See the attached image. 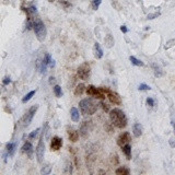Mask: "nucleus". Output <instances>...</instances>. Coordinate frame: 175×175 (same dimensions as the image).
<instances>
[{
  "label": "nucleus",
  "mask_w": 175,
  "mask_h": 175,
  "mask_svg": "<svg viewBox=\"0 0 175 175\" xmlns=\"http://www.w3.org/2000/svg\"><path fill=\"white\" fill-rule=\"evenodd\" d=\"M44 135H41V138H40V141H38V145L36 147V150H35V153H36V158H37V162L38 163H42L43 160H44V154H45V145H44Z\"/></svg>",
  "instance_id": "nucleus-8"
},
{
  "label": "nucleus",
  "mask_w": 175,
  "mask_h": 175,
  "mask_svg": "<svg viewBox=\"0 0 175 175\" xmlns=\"http://www.w3.org/2000/svg\"><path fill=\"white\" fill-rule=\"evenodd\" d=\"M67 133H68V138H69L70 141H72V142L78 141V139H79V133L73 127L67 126Z\"/></svg>",
  "instance_id": "nucleus-11"
},
{
  "label": "nucleus",
  "mask_w": 175,
  "mask_h": 175,
  "mask_svg": "<svg viewBox=\"0 0 175 175\" xmlns=\"http://www.w3.org/2000/svg\"><path fill=\"white\" fill-rule=\"evenodd\" d=\"M102 90H103V92L106 94V96H107V98L110 100V102H111L112 104H114V105L122 104V98H120L118 93L112 91V90H110V89H107V88H102Z\"/></svg>",
  "instance_id": "nucleus-7"
},
{
  "label": "nucleus",
  "mask_w": 175,
  "mask_h": 175,
  "mask_svg": "<svg viewBox=\"0 0 175 175\" xmlns=\"http://www.w3.org/2000/svg\"><path fill=\"white\" fill-rule=\"evenodd\" d=\"M87 89H85V85L83 83H80L78 84L77 87H76V89H75V95L76 96H80V95H82L83 94V92L85 91Z\"/></svg>",
  "instance_id": "nucleus-19"
},
{
  "label": "nucleus",
  "mask_w": 175,
  "mask_h": 175,
  "mask_svg": "<svg viewBox=\"0 0 175 175\" xmlns=\"http://www.w3.org/2000/svg\"><path fill=\"white\" fill-rule=\"evenodd\" d=\"M56 82V80H55V78L54 77H50L49 78V83L50 84H53V83H55Z\"/></svg>",
  "instance_id": "nucleus-35"
},
{
  "label": "nucleus",
  "mask_w": 175,
  "mask_h": 175,
  "mask_svg": "<svg viewBox=\"0 0 175 175\" xmlns=\"http://www.w3.org/2000/svg\"><path fill=\"white\" fill-rule=\"evenodd\" d=\"M151 66H152V68L154 69V76H155V77H162V76H163L164 72L162 71V69L157 65V63H152Z\"/></svg>",
  "instance_id": "nucleus-20"
},
{
  "label": "nucleus",
  "mask_w": 175,
  "mask_h": 175,
  "mask_svg": "<svg viewBox=\"0 0 175 175\" xmlns=\"http://www.w3.org/2000/svg\"><path fill=\"white\" fill-rule=\"evenodd\" d=\"M110 119L112 122L113 126L117 127L119 129H123L127 126V117L125 113L120 108H113L110 111Z\"/></svg>",
  "instance_id": "nucleus-1"
},
{
  "label": "nucleus",
  "mask_w": 175,
  "mask_h": 175,
  "mask_svg": "<svg viewBox=\"0 0 175 175\" xmlns=\"http://www.w3.org/2000/svg\"><path fill=\"white\" fill-rule=\"evenodd\" d=\"M120 31H122L123 33H127V32H128V28H126V25H122V26H120Z\"/></svg>",
  "instance_id": "nucleus-34"
},
{
  "label": "nucleus",
  "mask_w": 175,
  "mask_h": 175,
  "mask_svg": "<svg viewBox=\"0 0 175 175\" xmlns=\"http://www.w3.org/2000/svg\"><path fill=\"white\" fill-rule=\"evenodd\" d=\"M77 75L78 77L80 78V79H82V80H84V81L89 80L90 77H91V67H90V65L88 63H81L79 66V68H78Z\"/></svg>",
  "instance_id": "nucleus-4"
},
{
  "label": "nucleus",
  "mask_w": 175,
  "mask_h": 175,
  "mask_svg": "<svg viewBox=\"0 0 175 175\" xmlns=\"http://www.w3.org/2000/svg\"><path fill=\"white\" fill-rule=\"evenodd\" d=\"M94 56L98 59H101L103 57V50H102V48H101V46H100V44L98 42L94 44Z\"/></svg>",
  "instance_id": "nucleus-16"
},
{
  "label": "nucleus",
  "mask_w": 175,
  "mask_h": 175,
  "mask_svg": "<svg viewBox=\"0 0 175 175\" xmlns=\"http://www.w3.org/2000/svg\"><path fill=\"white\" fill-rule=\"evenodd\" d=\"M116 174L117 175H128L129 174V170L124 166H120L116 170Z\"/></svg>",
  "instance_id": "nucleus-21"
},
{
  "label": "nucleus",
  "mask_w": 175,
  "mask_h": 175,
  "mask_svg": "<svg viewBox=\"0 0 175 175\" xmlns=\"http://www.w3.org/2000/svg\"><path fill=\"white\" fill-rule=\"evenodd\" d=\"M129 60H130V61H131V63H133V65H135V66H138V67H142V66H143V63H142L141 60H139V59H137L136 57L130 56V57H129Z\"/></svg>",
  "instance_id": "nucleus-22"
},
{
  "label": "nucleus",
  "mask_w": 175,
  "mask_h": 175,
  "mask_svg": "<svg viewBox=\"0 0 175 175\" xmlns=\"http://www.w3.org/2000/svg\"><path fill=\"white\" fill-rule=\"evenodd\" d=\"M79 108H80V113L83 115H93L96 112L98 106L91 98H83L79 103Z\"/></svg>",
  "instance_id": "nucleus-2"
},
{
  "label": "nucleus",
  "mask_w": 175,
  "mask_h": 175,
  "mask_svg": "<svg viewBox=\"0 0 175 175\" xmlns=\"http://www.w3.org/2000/svg\"><path fill=\"white\" fill-rule=\"evenodd\" d=\"M129 141H130V133L125 131V133L119 135V137L117 138V145L119 147H124Z\"/></svg>",
  "instance_id": "nucleus-9"
},
{
  "label": "nucleus",
  "mask_w": 175,
  "mask_h": 175,
  "mask_svg": "<svg viewBox=\"0 0 175 175\" xmlns=\"http://www.w3.org/2000/svg\"><path fill=\"white\" fill-rule=\"evenodd\" d=\"M54 93H55V95H56L57 98H61L63 96V90H61V88L58 84H56L54 87Z\"/></svg>",
  "instance_id": "nucleus-23"
},
{
  "label": "nucleus",
  "mask_w": 175,
  "mask_h": 175,
  "mask_svg": "<svg viewBox=\"0 0 175 175\" xmlns=\"http://www.w3.org/2000/svg\"><path fill=\"white\" fill-rule=\"evenodd\" d=\"M85 92H87L88 95L94 96V98H100V100H104L105 96H106V94L102 90V88H95L94 85H88Z\"/></svg>",
  "instance_id": "nucleus-5"
},
{
  "label": "nucleus",
  "mask_w": 175,
  "mask_h": 175,
  "mask_svg": "<svg viewBox=\"0 0 175 175\" xmlns=\"http://www.w3.org/2000/svg\"><path fill=\"white\" fill-rule=\"evenodd\" d=\"M40 131H41V129H40V128H37L36 130L32 131V133L28 135V138H30V139H34V138H36V137H37V135L40 133Z\"/></svg>",
  "instance_id": "nucleus-26"
},
{
  "label": "nucleus",
  "mask_w": 175,
  "mask_h": 175,
  "mask_svg": "<svg viewBox=\"0 0 175 175\" xmlns=\"http://www.w3.org/2000/svg\"><path fill=\"white\" fill-rule=\"evenodd\" d=\"M123 149V152H124V154L126 155L127 160H130L131 159V146L129 145V143H126L124 147H122Z\"/></svg>",
  "instance_id": "nucleus-18"
},
{
  "label": "nucleus",
  "mask_w": 175,
  "mask_h": 175,
  "mask_svg": "<svg viewBox=\"0 0 175 175\" xmlns=\"http://www.w3.org/2000/svg\"><path fill=\"white\" fill-rule=\"evenodd\" d=\"M18 147V142H8L6 149H7V153L9 157H13L15 153V150Z\"/></svg>",
  "instance_id": "nucleus-13"
},
{
  "label": "nucleus",
  "mask_w": 175,
  "mask_h": 175,
  "mask_svg": "<svg viewBox=\"0 0 175 175\" xmlns=\"http://www.w3.org/2000/svg\"><path fill=\"white\" fill-rule=\"evenodd\" d=\"M101 105H102V107H103V110H104L105 112H108V111H110V110H108V106H107V104H105V103L102 102Z\"/></svg>",
  "instance_id": "nucleus-33"
},
{
  "label": "nucleus",
  "mask_w": 175,
  "mask_h": 175,
  "mask_svg": "<svg viewBox=\"0 0 175 175\" xmlns=\"http://www.w3.org/2000/svg\"><path fill=\"white\" fill-rule=\"evenodd\" d=\"M111 162H112V164H118V157H117V154H114V155H112Z\"/></svg>",
  "instance_id": "nucleus-31"
},
{
  "label": "nucleus",
  "mask_w": 175,
  "mask_h": 175,
  "mask_svg": "<svg viewBox=\"0 0 175 175\" xmlns=\"http://www.w3.org/2000/svg\"><path fill=\"white\" fill-rule=\"evenodd\" d=\"M50 170H52V168H50V166H49V165H47V166H46V168H42V171H41V173H42V174H49V173H50Z\"/></svg>",
  "instance_id": "nucleus-29"
},
{
  "label": "nucleus",
  "mask_w": 175,
  "mask_h": 175,
  "mask_svg": "<svg viewBox=\"0 0 175 175\" xmlns=\"http://www.w3.org/2000/svg\"><path fill=\"white\" fill-rule=\"evenodd\" d=\"M10 82H11V79H10V77H5L3 78V80H2V83L5 84V85L9 84Z\"/></svg>",
  "instance_id": "nucleus-32"
},
{
  "label": "nucleus",
  "mask_w": 175,
  "mask_h": 175,
  "mask_svg": "<svg viewBox=\"0 0 175 175\" xmlns=\"http://www.w3.org/2000/svg\"><path fill=\"white\" fill-rule=\"evenodd\" d=\"M61 147H63V139L57 137V136L53 137V139L50 141V149H52V151H57Z\"/></svg>",
  "instance_id": "nucleus-10"
},
{
  "label": "nucleus",
  "mask_w": 175,
  "mask_h": 175,
  "mask_svg": "<svg viewBox=\"0 0 175 175\" xmlns=\"http://www.w3.org/2000/svg\"><path fill=\"white\" fill-rule=\"evenodd\" d=\"M37 108H38V105H34V106L30 107L28 112L25 113V115H24L23 118H22L23 128H26V127H28V125L31 124V122H32V119H33V117H34V115H35V113H36V111H37Z\"/></svg>",
  "instance_id": "nucleus-6"
},
{
  "label": "nucleus",
  "mask_w": 175,
  "mask_h": 175,
  "mask_svg": "<svg viewBox=\"0 0 175 175\" xmlns=\"http://www.w3.org/2000/svg\"><path fill=\"white\" fill-rule=\"evenodd\" d=\"M138 89H139V91H149V90H151V88L146 83L139 84V88Z\"/></svg>",
  "instance_id": "nucleus-25"
},
{
  "label": "nucleus",
  "mask_w": 175,
  "mask_h": 175,
  "mask_svg": "<svg viewBox=\"0 0 175 175\" xmlns=\"http://www.w3.org/2000/svg\"><path fill=\"white\" fill-rule=\"evenodd\" d=\"M101 2H102V0H93V1H92V8H93L94 10H98V6L101 5Z\"/></svg>",
  "instance_id": "nucleus-27"
},
{
  "label": "nucleus",
  "mask_w": 175,
  "mask_h": 175,
  "mask_svg": "<svg viewBox=\"0 0 175 175\" xmlns=\"http://www.w3.org/2000/svg\"><path fill=\"white\" fill-rule=\"evenodd\" d=\"M104 43H105V46H106L107 48H112L113 46H114V43H115L113 35H111V34L106 35L104 38Z\"/></svg>",
  "instance_id": "nucleus-17"
},
{
  "label": "nucleus",
  "mask_w": 175,
  "mask_h": 175,
  "mask_svg": "<svg viewBox=\"0 0 175 175\" xmlns=\"http://www.w3.org/2000/svg\"><path fill=\"white\" fill-rule=\"evenodd\" d=\"M146 102H147L148 106H154V104H155V101L152 98H148Z\"/></svg>",
  "instance_id": "nucleus-30"
},
{
  "label": "nucleus",
  "mask_w": 175,
  "mask_h": 175,
  "mask_svg": "<svg viewBox=\"0 0 175 175\" xmlns=\"http://www.w3.org/2000/svg\"><path fill=\"white\" fill-rule=\"evenodd\" d=\"M33 30H34L37 40L40 42H44L45 38H46V35H47V28L40 19H37L36 21L33 22Z\"/></svg>",
  "instance_id": "nucleus-3"
},
{
  "label": "nucleus",
  "mask_w": 175,
  "mask_h": 175,
  "mask_svg": "<svg viewBox=\"0 0 175 175\" xmlns=\"http://www.w3.org/2000/svg\"><path fill=\"white\" fill-rule=\"evenodd\" d=\"M49 2H53V1H55V0H48Z\"/></svg>",
  "instance_id": "nucleus-36"
},
{
  "label": "nucleus",
  "mask_w": 175,
  "mask_h": 175,
  "mask_svg": "<svg viewBox=\"0 0 175 175\" xmlns=\"http://www.w3.org/2000/svg\"><path fill=\"white\" fill-rule=\"evenodd\" d=\"M160 15V12H157V13H150L147 15V19L148 20H152V19H155Z\"/></svg>",
  "instance_id": "nucleus-28"
},
{
  "label": "nucleus",
  "mask_w": 175,
  "mask_h": 175,
  "mask_svg": "<svg viewBox=\"0 0 175 175\" xmlns=\"http://www.w3.org/2000/svg\"><path fill=\"white\" fill-rule=\"evenodd\" d=\"M35 92L36 91H31V92H28V94L24 96V98H22V103H26V102H28L31 98H33V95L35 94Z\"/></svg>",
  "instance_id": "nucleus-24"
},
{
  "label": "nucleus",
  "mask_w": 175,
  "mask_h": 175,
  "mask_svg": "<svg viewBox=\"0 0 175 175\" xmlns=\"http://www.w3.org/2000/svg\"><path fill=\"white\" fill-rule=\"evenodd\" d=\"M22 151H23L24 153H26V155H28L30 159L33 158L34 149H33V146H32L31 142H25V143L23 145V147H22Z\"/></svg>",
  "instance_id": "nucleus-12"
},
{
  "label": "nucleus",
  "mask_w": 175,
  "mask_h": 175,
  "mask_svg": "<svg viewBox=\"0 0 175 175\" xmlns=\"http://www.w3.org/2000/svg\"><path fill=\"white\" fill-rule=\"evenodd\" d=\"M174 130H175V125H174Z\"/></svg>",
  "instance_id": "nucleus-37"
},
{
  "label": "nucleus",
  "mask_w": 175,
  "mask_h": 175,
  "mask_svg": "<svg viewBox=\"0 0 175 175\" xmlns=\"http://www.w3.org/2000/svg\"><path fill=\"white\" fill-rule=\"evenodd\" d=\"M143 133V127L140 123H135L133 125V133L135 137H140Z\"/></svg>",
  "instance_id": "nucleus-14"
},
{
  "label": "nucleus",
  "mask_w": 175,
  "mask_h": 175,
  "mask_svg": "<svg viewBox=\"0 0 175 175\" xmlns=\"http://www.w3.org/2000/svg\"><path fill=\"white\" fill-rule=\"evenodd\" d=\"M70 116H71L72 122L78 123V122L80 120V113H79V110L76 108V107H71V110H70Z\"/></svg>",
  "instance_id": "nucleus-15"
}]
</instances>
